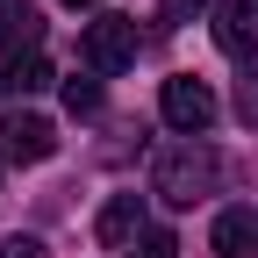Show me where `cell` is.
Instances as JSON below:
<instances>
[{
    "label": "cell",
    "instance_id": "cell-11",
    "mask_svg": "<svg viewBox=\"0 0 258 258\" xmlns=\"http://www.w3.org/2000/svg\"><path fill=\"white\" fill-rule=\"evenodd\" d=\"M64 108H72V115H93V108H101V86H93V79H72V86H64Z\"/></svg>",
    "mask_w": 258,
    "mask_h": 258
},
{
    "label": "cell",
    "instance_id": "cell-13",
    "mask_svg": "<svg viewBox=\"0 0 258 258\" xmlns=\"http://www.w3.org/2000/svg\"><path fill=\"white\" fill-rule=\"evenodd\" d=\"M0 258H50V251H43V237H8Z\"/></svg>",
    "mask_w": 258,
    "mask_h": 258
},
{
    "label": "cell",
    "instance_id": "cell-3",
    "mask_svg": "<svg viewBox=\"0 0 258 258\" xmlns=\"http://www.w3.org/2000/svg\"><path fill=\"white\" fill-rule=\"evenodd\" d=\"M79 50H86L93 72H129V64H137V22H129V15H101L86 29Z\"/></svg>",
    "mask_w": 258,
    "mask_h": 258
},
{
    "label": "cell",
    "instance_id": "cell-15",
    "mask_svg": "<svg viewBox=\"0 0 258 258\" xmlns=\"http://www.w3.org/2000/svg\"><path fill=\"white\" fill-rule=\"evenodd\" d=\"M64 8H101V0H64Z\"/></svg>",
    "mask_w": 258,
    "mask_h": 258
},
{
    "label": "cell",
    "instance_id": "cell-9",
    "mask_svg": "<svg viewBox=\"0 0 258 258\" xmlns=\"http://www.w3.org/2000/svg\"><path fill=\"white\" fill-rule=\"evenodd\" d=\"M8 86H15V93H43V86H50V64H43L36 50H29V57L15 64V72H8Z\"/></svg>",
    "mask_w": 258,
    "mask_h": 258
},
{
    "label": "cell",
    "instance_id": "cell-5",
    "mask_svg": "<svg viewBox=\"0 0 258 258\" xmlns=\"http://www.w3.org/2000/svg\"><path fill=\"white\" fill-rule=\"evenodd\" d=\"M215 43L230 57L258 50V0H215Z\"/></svg>",
    "mask_w": 258,
    "mask_h": 258
},
{
    "label": "cell",
    "instance_id": "cell-10",
    "mask_svg": "<svg viewBox=\"0 0 258 258\" xmlns=\"http://www.w3.org/2000/svg\"><path fill=\"white\" fill-rule=\"evenodd\" d=\"M201 8H215V0H158V22H165V29H179V22H194Z\"/></svg>",
    "mask_w": 258,
    "mask_h": 258
},
{
    "label": "cell",
    "instance_id": "cell-4",
    "mask_svg": "<svg viewBox=\"0 0 258 258\" xmlns=\"http://www.w3.org/2000/svg\"><path fill=\"white\" fill-rule=\"evenodd\" d=\"M57 151V129L43 115H0V158L8 165H43Z\"/></svg>",
    "mask_w": 258,
    "mask_h": 258
},
{
    "label": "cell",
    "instance_id": "cell-7",
    "mask_svg": "<svg viewBox=\"0 0 258 258\" xmlns=\"http://www.w3.org/2000/svg\"><path fill=\"white\" fill-rule=\"evenodd\" d=\"M251 244H258L251 208H222V215H215V251H222V258H251Z\"/></svg>",
    "mask_w": 258,
    "mask_h": 258
},
{
    "label": "cell",
    "instance_id": "cell-1",
    "mask_svg": "<svg viewBox=\"0 0 258 258\" xmlns=\"http://www.w3.org/2000/svg\"><path fill=\"white\" fill-rule=\"evenodd\" d=\"M215 172H222V165H215V151L186 137V144H172V151H158V165H151V186L165 194V201H179V208H186V201H201V194L215 186Z\"/></svg>",
    "mask_w": 258,
    "mask_h": 258
},
{
    "label": "cell",
    "instance_id": "cell-6",
    "mask_svg": "<svg viewBox=\"0 0 258 258\" xmlns=\"http://www.w3.org/2000/svg\"><path fill=\"white\" fill-rule=\"evenodd\" d=\"M93 237H101L108 251L137 244V237H144V201H137V194H108V208L93 215Z\"/></svg>",
    "mask_w": 258,
    "mask_h": 258
},
{
    "label": "cell",
    "instance_id": "cell-2",
    "mask_svg": "<svg viewBox=\"0 0 258 258\" xmlns=\"http://www.w3.org/2000/svg\"><path fill=\"white\" fill-rule=\"evenodd\" d=\"M158 108H165V122L179 129V137H201V129L215 122V86L194 79V72H172L165 93H158Z\"/></svg>",
    "mask_w": 258,
    "mask_h": 258
},
{
    "label": "cell",
    "instance_id": "cell-8",
    "mask_svg": "<svg viewBox=\"0 0 258 258\" xmlns=\"http://www.w3.org/2000/svg\"><path fill=\"white\" fill-rule=\"evenodd\" d=\"M0 43H8V50L15 43H36V15H29L22 0H0Z\"/></svg>",
    "mask_w": 258,
    "mask_h": 258
},
{
    "label": "cell",
    "instance_id": "cell-14",
    "mask_svg": "<svg viewBox=\"0 0 258 258\" xmlns=\"http://www.w3.org/2000/svg\"><path fill=\"white\" fill-rule=\"evenodd\" d=\"M244 115H258V93H244Z\"/></svg>",
    "mask_w": 258,
    "mask_h": 258
},
{
    "label": "cell",
    "instance_id": "cell-12",
    "mask_svg": "<svg viewBox=\"0 0 258 258\" xmlns=\"http://www.w3.org/2000/svg\"><path fill=\"white\" fill-rule=\"evenodd\" d=\"M137 258H179V244H172V230H144V251Z\"/></svg>",
    "mask_w": 258,
    "mask_h": 258
}]
</instances>
